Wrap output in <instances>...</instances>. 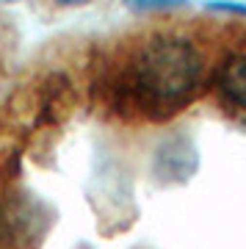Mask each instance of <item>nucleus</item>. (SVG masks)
I'll list each match as a JSON object with an SVG mask.
<instances>
[{
    "label": "nucleus",
    "mask_w": 246,
    "mask_h": 249,
    "mask_svg": "<svg viewBox=\"0 0 246 249\" xmlns=\"http://www.w3.org/2000/svg\"><path fill=\"white\" fill-rule=\"evenodd\" d=\"M205 78V58L191 39L155 34L133 47L119 67L111 91L122 111L144 116L175 114L196 94Z\"/></svg>",
    "instance_id": "obj_1"
},
{
    "label": "nucleus",
    "mask_w": 246,
    "mask_h": 249,
    "mask_svg": "<svg viewBox=\"0 0 246 249\" xmlns=\"http://www.w3.org/2000/svg\"><path fill=\"white\" fill-rule=\"evenodd\" d=\"M47 227V208L34 194L0 191V249H39Z\"/></svg>",
    "instance_id": "obj_2"
},
{
    "label": "nucleus",
    "mask_w": 246,
    "mask_h": 249,
    "mask_svg": "<svg viewBox=\"0 0 246 249\" xmlns=\"http://www.w3.org/2000/svg\"><path fill=\"white\" fill-rule=\"evenodd\" d=\"M36 94H39V130H53L72 116L78 106V94L67 72L50 70L47 75L36 80Z\"/></svg>",
    "instance_id": "obj_3"
},
{
    "label": "nucleus",
    "mask_w": 246,
    "mask_h": 249,
    "mask_svg": "<svg viewBox=\"0 0 246 249\" xmlns=\"http://www.w3.org/2000/svg\"><path fill=\"white\" fill-rule=\"evenodd\" d=\"M216 86L232 106L246 108V53H235L224 58L216 72Z\"/></svg>",
    "instance_id": "obj_4"
},
{
    "label": "nucleus",
    "mask_w": 246,
    "mask_h": 249,
    "mask_svg": "<svg viewBox=\"0 0 246 249\" xmlns=\"http://www.w3.org/2000/svg\"><path fill=\"white\" fill-rule=\"evenodd\" d=\"M124 6L136 14H147V11H172V9H185L191 0H122Z\"/></svg>",
    "instance_id": "obj_5"
},
{
    "label": "nucleus",
    "mask_w": 246,
    "mask_h": 249,
    "mask_svg": "<svg viewBox=\"0 0 246 249\" xmlns=\"http://www.w3.org/2000/svg\"><path fill=\"white\" fill-rule=\"evenodd\" d=\"M208 9H213V11H229V14H246L244 3H229V0H213V3H208Z\"/></svg>",
    "instance_id": "obj_6"
},
{
    "label": "nucleus",
    "mask_w": 246,
    "mask_h": 249,
    "mask_svg": "<svg viewBox=\"0 0 246 249\" xmlns=\"http://www.w3.org/2000/svg\"><path fill=\"white\" fill-rule=\"evenodd\" d=\"M58 6H67V9H72V6H86V3H91V0H55Z\"/></svg>",
    "instance_id": "obj_7"
},
{
    "label": "nucleus",
    "mask_w": 246,
    "mask_h": 249,
    "mask_svg": "<svg viewBox=\"0 0 246 249\" xmlns=\"http://www.w3.org/2000/svg\"><path fill=\"white\" fill-rule=\"evenodd\" d=\"M9 3H19V0H0V6H9Z\"/></svg>",
    "instance_id": "obj_8"
}]
</instances>
